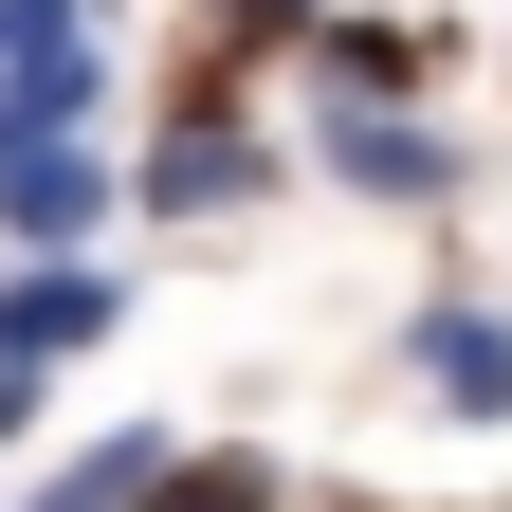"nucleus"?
I'll return each instance as SVG.
<instances>
[{"instance_id": "obj_1", "label": "nucleus", "mask_w": 512, "mask_h": 512, "mask_svg": "<svg viewBox=\"0 0 512 512\" xmlns=\"http://www.w3.org/2000/svg\"><path fill=\"white\" fill-rule=\"evenodd\" d=\"M238 202H275V128H256L238 92H183L165 147L128 165V220H238Z\"/></svg>"}, {"instance_id": "obj_2", "label": "nucleus", "mask_w": 512, "mask_h": 512, "mask_svg": "<svg viewBox=\"0 0 512 512\" xmlns=\"http://www.w3.org/2000/svg\"><path fill=\"white\" fill-rule=\"evenodd\" d=\"M110 202H128V147H92V128H0V238L19 256H92Z\"/></svg>"}, {"instance_id": "obj_3", "label": "nucleus", "mask_w": 512, "mask_h": 512, "mask_svg": "<svg viewBox=\"0 0 512 512\" xmlns=\"http://www.w3.org/2000/svg\"><path fill=\"white\" fill-rule=\"evenodd\" d=\"M403 384H421L439 421H476V439H494V421H512V311H494L476 275H439V293L403 311Z\"/></svg>"}, {"instance_id": "obj_4", "label": "nucleus", "mask_w": 512, "mask_h": 512, "mask_svg": "<svg viewBox=\"0 0 512 512\" xmlns=\"http://www.w3.org/2000/svg\"><path fill=\"white\" fill-rule=\"evenodd\" d=\"M110 330H128V275H110V256H19V275H0V366H19V384H55Z\"/></svg>"}, {"instance_id": "obj_5", "label": "nucleus", "mask_w": 512, "mask_h": 512, "mask_svg": "<svg viewBox=\"0 0 512 512\" xmlns=\"http://www.w3.org/2000/svg\"><path fill=\"white\" fill-rule=\"evenodd\" d=\"M311 165H330L348 202H458V147H439L421 110H366V92H311Z\"/></svg>"}, {"instance_id": "obj_6", "label": "nucleus", "mask_w": 512, "mask_h": 512, "mask_svg": "<svg viewBox=\"0 0 512 512\" xmlns=\"http://www.w3.org/2000/svg\"><path fill=\"white\" fill-rule=\"evenodd\" d=\"M183 458V421H110V439H74V458H55L19 512H147V476Z\"/></svg>"}, {"instance_id": "obj_7", "label": "nucleus", "mask_w": 512, "mask_h": 512, "mask_svg": "<svg viewBox=\"0 0 512 512\" xmlns=\"http://www.w3.org/2000/svg\"><path fill=\"white\" fill-rule=\"evenodd\" d=\"M439 74V37L421 19H311V92H366V110H403Z\"/></svg>"}, {"instance_id": "obj_8", "label": "nucleus", "mask_w": 512, "mask_h": 512, "mask_svg": "<svg viewBox=\"0 0 512 512\" xmlns=\"http://www.w3.org/2000/svg\"><path fill=\"white\" fill-rule=\"evenodd\" d=\"M275 494H293V476L256 458V439H183V458L147 476V512H275Z\"/></svg>"}, {"instance_id": "obj_9", "label": "nucleus", "mask_w": 512, "mask_h": 512, "mask_svg": "<svg viewBox=\"0 0 512 512\" xmlns=\"http://www.w3.org/2000/svg\"><path fill=\"white\" fill-rule=\"evenodd\" d=\"M110 110V55L74 37V55H37V74H0V128H92Z\"/></svg>"}, {"instance_id": "obj_10", "label": "nucleus", "mask_w": 512, "mask_h": 512, "mask_svg": "<svg viewBox=\"0 0 512 512\" xmlns=\"http://www.w3.org/2000/svg\"><path fill=\"white\" fill-rule=\"evenodd\" d=\"M92 0H0V74H37V55H74Z\"/></svg>"}, {"instance_id": "obj_11", "label": "nucleus", "mask_w": 512, "mask_h": 512, "mask_svg": "<svg viewBox=\"0 0 512 512\" xmlns=\"http://www.w3.org/2000/svg\"><path fill=\"white\" fill-rule=\"evenodd\" d=\"M202 19H220L238 55H256V37H275V55H311V19H330V0H202Z\"/></svg>"}, {"instance_id": "obj_12", "label": "nucleus", "mask_w": 512, "mask_h": 512, "mask_svg": "<svg viewBox=\"0 0 512 512\" xmlns=\"http://www.w3.org/2000/svg\"><path fill=\"white\" fill-rule=\"evenodd\" d=\"M19 421H37V384H19V366H0V458H19Z\"/></svg>"}]
</instances>
